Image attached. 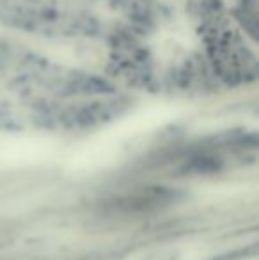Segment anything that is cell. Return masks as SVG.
Instances as JSON below:
<instances>
[{
  "mask_svg": "<svg viewBox=\"0 0 259 260\" xmlns=\"http://www.w3.org/2000/svg\"><path fill=\"white\" fill-rule=\"evenodd\" d=\"M55 152L46 138L20 137L0 144V163L6 167H31L50 159Z\"/></svg>",
  "mask_w": 259,
  "mask_h": 260,
  "instance_id": "6da1fadb",
  "label": "cell"
}]
</instances>
